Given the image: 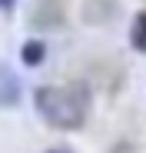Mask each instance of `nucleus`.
<instances>
[{
    "label": "nucleus",
    "instance_id": "nucleus-1",
    "mask_svg": "<svg viewBox=\"0 0 146 153\" xmlns=\"http://www.w3.org/2000/svg\"><path fill=\"white\" fill-rule=\"evenodd\" d=\"M33 107L53 130H80L86 123V113H90V90L83 83L37 87L33 90Z\"/></svg>",
    "mask_w": 146,
    "mask_h": 153
},
{
    "label": "nucleus",
    "instance_id": "nucleus-2",
    "mask_svg": "<svg viewBox=\"0 0 146 153\" xmlns=\"http://www.w3.org/2000/svg\"><path fill=\"white\" fill-rule=\"evenodd\" d=\"M17 100H20V76L7 63H0V110L17 107Z\"/></svg>",
    "mask_w": 146,
    "mask_h": 153
},
{
    "label": "nucleus",
    "instance_id": "nucleus-3",
    "mask_svg": "<svg viewBox=\"0 0 146 153\" xmlns=\"http://www.w3.org/2000/svg\"><path fill=\"white\" fill-rule=\"evenodd\" d=\"M20 60L27 63V67H40V63L46 60V43H43V40H23Z\"/></svg>",
    "mask_w": 146,
    "mask_h": 153
},
{
    "label": "nucleus",
    "instance_id": "nucleus-4",
    "mask_svg": "<svg viewBox=\"0 0 146 153\" xmlns=\"http://www.w3.org/2000/svg\"><path fill=\"white\" fill-rule=\"evenodd\" d=\"M130 43H133V50L146 53V10H139L130 23Z\"/></svg>",
    "mask_w": 146,
    "mask_h": 153
},
{
    "label": "nucleus",
    "instance_id": "nucleus-5",
    "mask_svg": "<svg viewBox=\"0 0 146 153\" xmlns=\"http://www.w3.org/2000/svg\"><path fill=\"white\" fill-rule=\"evenodd\" d=\"M46 153H73V150H70V146H50Z\"/></svg>",
    "mask_w": 146,
    "mask_h": 153
},
{
    "label": "nucleus",
    "instance_id": "nucleus-6",
    "mask_svg": "<svg viewBox=\"0 0 146 153\" xmlns=\"http://www.w3.org/2000/svg\"><path fill=\"white\" fill-rule=\"evenodd\" d=\"M7 7H13V0H0V10H7Z\"/></svg>",
    "mask_w": 146,
    "mask_h": 153
}]
</instances>
